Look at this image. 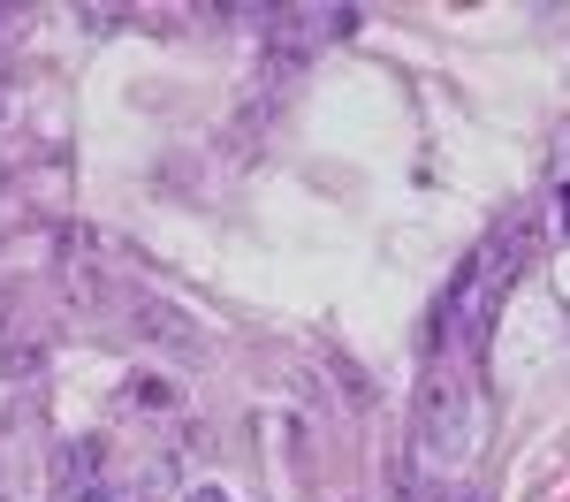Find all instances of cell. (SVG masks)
Here are the masks:
<instances>
[{
    "label": "cell",
    "instance_id": "obj_9",
    "mask_svg": "<svg viewBox=\"0 0 570 502\" xmlns=\"http://www.w3.org/2000/svg\"><path fill=\"white\" fill-rule=\"evenodd\" d=\"M0 115H8V99H0Z\"/></svg>",
    "mask_w": 570,
    "mask_h": 502
},
{
    "label": "cell",
    "instance_id": "obj_3",
    "mask_svg": "<svg viewBox=\"0 0 570 502\" xmlns=\"http://www.w3.org/2000/svg\"><path fill=\"white\" fill-rule=\"evenodd\" d=\"M46 373V343L39 335H16L8 351H0V388H23V381H39Z\"/></svg>",
    "mask_w": 570,
    "mask_h": 502
},
{
    "label": "cell",
    "instance_id": "obj_8",
    "mask_svg": "<svg viewBox=\"0 0 570 502\" xmlns=\"http://www.w3.org/2000/svg\"><path fill=\"white\" fill-rule=\"evenodd\" d=\"M8 313H16V297H8V289H0V335H8Z\"/></svg>",
    "mask_w": 570,
    "mask_h": 502
},
{
    "label": "cell",
    "instance_id": "obj_1",
    "mask_svg": "<svg viewBox=\"0 0 570 502\" xmlns=\"http://www.w3.org/2000/svg\"><path fill=\"white\" fill-rule=\"evenodd\" d=\"M53 480H61V495H85L107 480V442L99 434H69L61 450H53Z\"/></svg>",
    "mask_w": 570,
    "mask_h": 502
},
{
    "label": "cell",
    "instance_id": "obj_2",
    "mask_svg": "<svg viewBox=\"0 0 570 502\" xmlns=\"http://www.w3.org/2000/svg\"><path fill=\"white\" fill-rule=\"evenodd\" d=\"M137 335H145V343H168V351H198V343H190V319H183L176 305H137Z\"/></svg>",
    "mask_w": 570,
    "mask_h": 502
},
{
    "label": "cell",
    "instance_id": "obj_6",
    "mask_svg": "<svg viewBox=\"0 0 570 502\" xmlns=\"http://www.w3.org/2000/svg\"><path fill=\"white\" fill-rule=\"evenodd\" d=\"M77 23H85V31H115V23H122V8H77Z\"/></svg>",
    "mask_w": 570,
    "mask_h": 502
},
{
    "label": "cell",
    "instance_id": "obj_5",
    "mask_svg": "<svg viewBox=\"0 0 570 502\" xmlns=\"http://www.w3.org/2000/svg\"><path fill=\"white\" fill-rule=\"evenodd\" d=\"M389 488H395V502H419V456L411 450L389 456Z\"/></svg>",
    "mask_w": 570,
    "mask_h": 502
},
{
    "label": "cell",
    "instance_id": "obj_7",
    "mask_svg": "<svg viewBox=\"0 0 570 502\" xmlns=\"http://www.w3.org/2000/svg\"><path fill=\"white\" fill-rule=\"evenodd\" d=\"M190 502H228V495H220V488H190Z\"/></svg>",
    "mask_w": 570,
    "mask_h": 502
},
{
    "label": "cell",
    "instance_id": "obj_4",
    "mask_svg": "<svg viewBox=\"0 0 570 502\" xmlns=\"http://www.w3.org/2000/svg\"><path fill=\"white\" fill-rule=\"evenodd\" d=\"M130 404H137V411H176L183 388L168 381V373H130Z\"/></svg>",
    "mask_w": 570,
    "mask_h": 502
}]
</instances>
